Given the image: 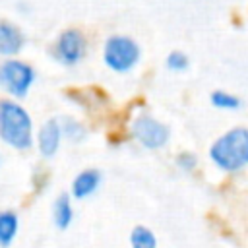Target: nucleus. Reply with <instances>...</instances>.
Returning <instances> with one entry per match:
<instances>
[{
  "mask_svg": "<svg viewBox=\"0 0 248 248\" xmlns=\"http://www.w3.org/2000/svg\"><path fill=\"white\" fill-rule=\"evenodd\" d=\"M209 159L225 172H236L244 169L248 165V130L232 128L217 138L209 147Z\"/></svg>",
  "mask_w": 248,
  "mask_h": 248,
  "instance_id": "obj_1",
  "label": "nucleus"
},
{
  "mask_svg": "<svg viewBox=\"0 0 248 248\" xmlns=\"http://www.w3.org/2000/svg\"><path fill=\"white\" fill-rule=\"evenodd\" d=\"M0 138L16 149H27L33 141L29 114L12 101H0Z\"/></svg>",
  "mask_w": 248,
  "mask_h": 248,
  "instance_id": "obj_2",
  "label": "nucleus"
},
{
  "mask_svg": "<svg viewBox=\"0 0 248 248\" xmlns=\"http://www.w3.org/2000/svg\"><path fill=\"white\" fill-rule=\"evenodd\" d=\"M140 58V46L130 37H110L105 43V62L116 72H128Z\"/></svg>",
  "mask_w": 248,
  "mask_h": 248,
  "instance_id": "obj_3",
  "label": "nucleus"
},
{
  "mask_svg": "<svg viewBox=\"0 0 248 248\" xmlns=\"http://www.w3.org/2000/svg\"><path fill=\"white\" fill-rule=\"evenodd\" d=\"M132 132H134V138L147 149H159L169 140V128L163 122H159L147 114L138 116L134 120Z\"/></svg>",
  "mask_w": 248,
  "mask_h": 248,
  "instance_id": "obj_4",
  "label": "nucleus"
},
{
  "mask_svg": "<svg viewBox=\"0 0 248 248\" xmlns=\"http://www.w3.org/2000/svg\"><path fill=\"white\" fill-rule=\"evenodd\" d=\"M0 79L4 81V85L17 97H23L29 89V85L33 83V70L31 66L17 62V60H10L4 62L0 68Z\"/></svg>",
  "mask_w": 248,
  "mask_h": 248,
  "instance_id": "obj_5",
  "label": "nucleus"
},
{
  "mask_svg": "<svg viewBox=\"0 0 248 248\" xmlns=\"http://www.w3.org/2000/svg\"><path fill=\"white\" fill-rule=\"evenodd\" d=\"M85 52V41L83 35L76 29H68L58 37L56 43V54L64 64H76L81 60Z\"/></svg>",
  "mask_w": 248,
  "mask_h": 248,
  "instance_id": "obj_6",
  "label": "nucleus"
},
{
  "mask_svg": "<svg viewBox=\"0 0 248 248\" xmlns=\"http://www.w3.org/2000/svg\"><path fill=\"white\" fill-rule=\"evenodd\" d=\"M62 128L56 120H46L39 132V151L43 157H52L60 147Z\"/></svg>",
  "mask_w": 248,
  "mask_h": 248,
  "instance_id": "obj_7",
  "label": "nucleus"
},
{
  "mask_svg": "<svg viewBox=\"0 0 248 248\" xmlns=\"http://www.w3.org/2000/svg\"><path fill=\"white\" fill-rule=\"evenodd\" d=\"M99 184H101V172L95 169H85L72 180L70 194L74 200H85L99 188Z\"/></svg>",
  "mask_w": 248,
  "mask_h": 248,
  "instance_id": "obj_8",
  "label": "nucleus"
},
{
  "mask_svg": "<svg viewBox=\"0 0 248 248\" xmlns=\"http://www.w3.org/2000/svg\"><path fill=\"white\" fill-rule=\"evenodd\" d=\"M52 221L56 225V229L66 231L72 221H74V205H72V196L68 194H60L54 203H52Z\"/></svg>",
  "mask_w": 248,
  "mask_h": 248,
  "instance_id": "obj_9",
  "label": "nucleus"
},
{
  "mask_svg": "<svg viewBox=\"0 0 248 248\" xmlns=\"http://www.w3.org/2000/svg\"><path fill=\"white\" fill-rule=\"evenodd\" d=\"M23 45V35L10 23H0V54H16Z\"/></svg>",
  "mask_w": 248,
  "mask_h": 248,
  "instance_id": "obj_10",
  "label": "nucleus"
},
{
  "mask_svg": "<svg viewBox=\"0 0 248 248\" xmlns=\"http://www.w3.org/2000/svg\"><path fill=\"white\" fill-rule=\"evenodd\" d=\"M19 231V217L16 211H0V248L14 244Z\"/></svg>",
  "mask_w": 248,
  "mask_h": 248,
  "instance_id": "obj_11",
  "label": "nucleus"
},
{
  "mask_svg": "<svg viewBox=\"0 0 248 248\" xmlns=\"http://www.w3.org/2000/svg\"><path fill=\"white\" fill-rule=\"evenodd\" d=\"M128 244L130 248H157V234L145 227V225H136L132 231H130V236H128Z\"/></svg>",
  "mask_w": 248,
  "mask_h": 248,
  "instance_id": "obj_12",
  "label": "nucleus"
},
{
  "mask_svg": "<svg viewBox=\"0 0 248 248\" xmlns=\"http://www.w3.org/2000/svg\"><path fill=\"white\" fill-rule=\"evenodd\" d=\"M211 103L217 108H229V110H234V108L240 107V99L234 97L232 93H225V91H213L211 93Z\"/></svg>",
  "mask_w": 248,
  "mask_h": 248,
  "instance_id": "obj_13",
  "label": "nucleus"
},
{
  "mask_svg": "<svg viewBox=\"0 0 248 248\" xmlns=\"http://www.w3.org/2000/svg\"><path fill=\"white\" fill-rule=\"evenodd\" d=\"M60 128H62V134H64L68 140H72V141H79V140H83V136H85L83 126H81L79 122H76L74 118H62Z\"/></svg>",
  "mask_w": 248,
  "mask_h": 248,
  "instance_id": "obj_14",
  "label": "nucleus"
},
{
  "mask_svg": "<svg viewBox=\"0 0 248 248\" xmlns=\"http://www.w3.org/2000/svg\"><path fill=\"white\" fill-rule=\"evenodd\" d=\"M167 66H169L170 70H176V72L186 70V66H188V56H186L184 52H180V50H172V52L167 56Z\"/></svg>",
  "mask_w": 248,
  "mask_h": 248,
  "instance_id": "obj_15",
  "label": "nucleus"
},
{
  "mask_svg": "<svg viewBox=\"0 0 248 248\" xmlns=\"http://www.w3.org/2000/svg\"><path fill=\"white\" fill-rule=\"evenodd\" d=\"M176 165H178L182 170H194L196 165H198V157H196L194 153L184 151V153H180V155L176 157Z\"/></svg>",
  "mask_w": 248,
  "mask_h": 248,
  "instance_id": "obj_16",
  "label": "nucleus"
}]
</instances>
